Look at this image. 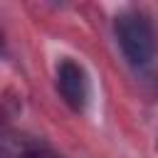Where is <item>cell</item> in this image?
<instances>
[{"instance_id":"7a4b0ae2","label":"cell","mask_w":158,"mask_h":158,"mask_svg":"<svg viewBox=\"0 0 158 158\" xmlns=\"http://www.w3.org/2000/svg\"><path fill=\"white\" fill-rule=\"evenodd\" d=\"M54 84L69 109L84 111V106L89 104V77L79 62H74L69 57L59 59L57 72H54Z\"/></svg>"},{"instance_id":"3957f363","label":"cell","mask_w":158,"mask_h":158,"mask_svg":"<svg viewBox=\"0 0 158 158\" xmlns=\"http://www.w3.org/2000/svg\"><path fill=\"white\" fill-rule=\"evenodd\" d=\"M17 158H62V156H57V153H54L52 148H47V146L30 143V146H22V148H20Z\"/></svg>"},{"instance_id":"6da1fadb","label":"cell","mask_w":158,"mask_h":158,"mask_svg":"<svg viewBox=\"0 0 158 158\" xmlns=\"http://www.w3.org/2000/svg\"><path fill=\"white\" fill-rule=\"evenodd\" d=\"M114 35L123 59L133 69H146L156 59V32L141 10H123L114 20Z\"/></svg>"}]
</instances>
